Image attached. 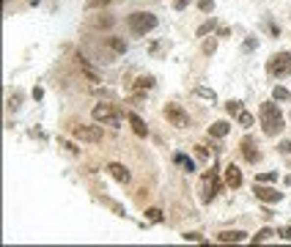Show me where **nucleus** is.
Returning a JSON list of instances; mask_svg holds the SVG:
<instances>
[{
  "label": "nucleus",
  "instance_id": "obj_1",
  "mask_svg": "<svg viewBox=\"0 0 291 247\" xmlns=\"http://www.w3.org/2000/svg\"><path fill=\"white\" fill-rule=\"evenodd\" d=\"M258 118H261L264 135H269V137L280 135V132L286 129L283 126V113H280V107H277L275 102H264L261 110H258Z\"/></svg>",
  "mask_w": 291,
  "mask_h": 247
},
{
  "label": "nucleus",
  "instance_id": "obj_2",
  "mask_svg": "<svg viewBox=\"0 0 291 247\" xmlns=\"http://www.w3.org/2000/svg\"><path fill=\"white\" fill-rule=\"evenodd\" d=\"M126 22H129V30L135 36H146L148 30L157 27V17H154L151 11H135L126 17Z\"/></svg>",
  "mask_w": 291,
  "mask_h": 247
},
{
  "label": "nucleus",
  "instance_id": "obj_3",
  "mask_svg": "<svg viewBox=\"0 0 291 247\" xmlns=\"http://www.w3.org/2000/svg\"><path fill=\"white\" fill-rule=\"evenodd\" d=\"M94 121L102 124V126H113V129L121 126V116H118V110L113 104H97L94 107Z\"/></svg>",
  "mask_w": 291,
  "mask_h": 247
},
{
  "label": "nucleus",
  "instance_id": "obj_4",
  "mask_svg": "<svg viewBox=\"0 0 291 247\" xmlns=\"http://www.w3.org/2000/svg\"><path fill=\"white\" fill-rule=\"evenodd\" d=\"M217 190H220V173H217V168H212V171L203 173V181H201V200H203V203L215 200Z\"/></svg>",
  "mask_w": 291,
  "mask_h": 247
},
{
  "label": "nucleus",
  "instance_id": "obj_5",
  "mask_svg": "<svg viewBox=\"0 0 291 247\" xmlns=\"http://www.w3.org/2000/svg\"><path fill=\"white\" fill-rule=\"evenodd\" d=\"M267 72L272 77H289L291 74V52H277L269 58L267 63Z\"/></svg>",
  "mask_w": 291,
  "mask_h": 247
},
{
  "label": "nucleus",
  "instance_id": "obj_6",
  "mask_svg": "<svg viewBox=\"0 0 291 247\" xmlns=\"http://www.w3.org/2000/svg\"><path fill=\"white\" fill-rule=\"evenodd\" d=\"M162 116L168 118V124H173V126H179V129H187L190 126V116L184 113V107L181 104H165V110H162Z\"/></svg>",
  "mask_w": 291,
  "mask_h": 247
},
{
  "label": "nucleus",
  "instance_id": "obj_7",
  "mask_svg": "<svg viewBox=\"0 0 291 247\" xmlns=\"http://www.w3.org/2000/svg\"><path fill=\"white\" fill-rule=\"evenodd\" d=\"M72 135H74L77 140H85V143H99V140H102V126L74 124V126H72Z\"/></svg>",
  "mask_w": 291,
  "mask_h": 247
},
{
  "label": "nucleus",
  "instance_id": "obj_8",
  "mask_svg": "<svg viewBox=\"0 0 291 247\" xmlns=\"http://www.w3.org/2000/svg\"><path fill=\"white\" fill-rule=\"evenodd\" d=\"M253 192H256V198L264 200V203H277V200L283 198V192L272 190V187H264L261 181H256V187H253Z\"/></svg>",
  "mask_w": 291,
  "mask_h": 247
},
{
  "label": "nucleus",
  "instance_id": "obj_9",
  "mask_svg": "<svg viewBox=\"0 0 291 247\" xmlns=\"http://www.w3.org/2000/svg\"><path fill=\"white\" fill-rule=\"evenodd\" d=\"M107 171H110V176L116 178V181H121V184H126V181L132 178L129 168H124L121 162H110V165H107Z\"/></svg>",
  "mask_w": 291,
  "mask_h": 247
},
{
  "label": "nucleus",
  "instance_id": "obj_10",
  "mask_svg": "<svg viewBox=\"0 0 291 247\" xmlns=\"http://www.w3.org/2000/svg\"><path fill=\"white\" fill-rule=\"evenodd\" d=\"M242 154H244V159H247V162H253V165L261 159V151L256 148V143H253L250 137H244V140H242Z\"/></svg>",
  "mask_w": 291,
  "mask_h": 247
},
{
  "label": "nucleus",
  "instance_id": "obj_11",
  "mask_svg": "<svg viewBox=\"0 0 291 247\" xmlns=\"http://www.w3.org/2000/svg\"><path fill=\"white\" fill-rule=\"evenodd\" d=\"M225 181H228V187H242V171L236 168V165H228L225 168Z\"/></svg>",
  "mask_w": 291,
  "mask_h": 247
},
{
  "label": "nucleus",
  "instance_id": "obj_12",
  "mask_svg": "<svg viewBox=\"0 0 291 247\" xmlns=\"http://www.w3.org/2000/svg\"><path fill=\"white\" fill-rule=\"evenodd\" d=\"M129 124H132V129H135V135H138V137L148 135V126L143 124V118H140L138 113H129Z\"/></svg>",
  "mask_w": 291,
  "mask_h": 247
},
{
  "label": "nucleus",
  "instance_id": "obj_13",
  "mask_svg": "<svg viewBox=\"0 0 291 247\" xmlns=\"http://www.w3.org/2000/svg\"><path fill=\"white\" fill-rule=\"evenodd\" d=\"M244 239H247L244 231H222L220 233V242H225V245H228V242H244Z\"/></svg>",
  "mask_w": 291,
  "mask_h": 247
},
{
  "label": "nucleus",
  "instance_id": "obj_14",
  "mask_svg": "<svg viewBox=\"0 0 291 247\" xmlns=\"http://www.w3.org/2000/svg\"><path fill=\"white\" fill-rule=\"evenodd\" d=\"M209 135L212 137H225L228 135V121H215L209 126Z\"/></svg>",
  "mask_w": 291,
  "mask_h": 247
},
{
  "label": "nucleus",
  "instance_id": "obj_15",
  "mask_svg": "<svg viewBox=\"0 0 291 247\" xmlns=\"http://www.w3.org/2000/svg\"><path fill=\"white\" fill-rule=\"evenodd\" d=\"M107 47H110L116 55H124L126 52V41L118 39V36H110V39H107Z\"/></svg>",
  "mask_w": 291,
  "mask_h": 247
},
{
  "label": "nucleus",
  "instance_id": "obj_16",
  "mask_svg": "<svg viewBox=\"0 0 291 247\" xmlns=\"http://www.w3.org/2000/svg\"><path fill=\"white\" fill-rule=\"evenodd\" d=\"M272 236H275V231H272V228H264V231H258L256 236H253V245H261V242L272 239Z\"/></svg>",
  "mask_w": 291,
  "mask_h": 247
},
{
  "label": "nucleus",
  "instance_id": "obj_17",
  "mask_svg": "<svg viewBox=\"0 0 291 247\" xmlns=\"http://www.w3.org/2000/svg\"><path fill=\"white\" fill-rule=\"evenodd\" d=\"M272 96H275V102H289V91L283 88V85H275V91H272Z\"/></svg>",
  "mask_w": 291,
  "mask_h": 247
},
{
  "label": "nucleus",
  "instance_id": "obj_18",
  "mask_svg": "<svg viewBox=\"0 0 291 247\" xmlns=\"http://www.w3.org/2000/svg\"><path fill=\"white\" fill-rule=\"evenodd\" d=\"M135 88H138V91H148V88H154V77H138Z\"/></svg>",
  "mask_w": 291,
  "mask_h": 247
},
{
  "label": "nucleus",
  "instance_id": "obj_19",
  "mask_svg": "<svg viewBox=\"0 0 291 247\" xmlns=\"http://www.w3.org/2000/svg\"><path fill=\"white\" fill-rule=\"evenodd\" d=\"M176 162H179V165H184V168H187L190 173L195 171V162H193L190 157H184V154H176Z\"/></svg>",
  "mask_w": 291,
  "mask_h": 247
},
{
  "label": "nucleus",
  "instance_id": "obj_20",
  "mask_svg": "<svg viewBox=\"0 0 291 247\" xmlns=\"http://www.w3.org/2000/svg\"><path fill=\"white\" fill-rule=\"evenodd\" d=\"M225 110H228L231 116H239V113H242V102H236V99H231V102L225 104Z\"/></svg>",
  "mask_w": 291,
  "mask_h": 247
},
{
  "label": "nucleus",
  "instance_id": "obj_21",
  "mask_svg": "<svg viewBox=\"0 0 291 247\" xmlns=\"http://www.w3.org/2000/svg\"><path fill=\"white\" fill-rule=\"evenodd\" d=\"M215 30V20H206L201 27H198V36H206V33H212Z\"/></svg>",
  "mask_w": 291,
  "mask_h": 247
},
{
  "label": "nucleus",
  "instance_id": "obj_22",
  "mask_svg": "<svg viewBox=\"0 0 291 247\" xmlns=\"http://www.w3.org/2000/svg\"><path fill=\"white\" fill-rule=\"evenodd\" d=\"M146 217L151 220V222H162V212H160V209H148V212H146Z\"/></svg>",
  "mask_w": 291,
  "mask_h": 247
},
{
  "label": "nucleus",
  "instance_id": "obj_23",
  "mask_svg": "<svg viewBox=\"0 0 291 247\" xmlns=\"http://www.w3.org/2000/svg\"><path fill=\"white\" fill-rule=\"evenodd\" d=\"M195 94L203 96V99H212V102L217 99V94H215V91H209V88H195Z\"/></svg>",
  "mask_w": 291,
  "mask_h": 247
},
{
  "label": "nucleus",
  "instance_id": "obj_24",
  "mask_svg": "<svg viewBox=\"0 0 291 247\" xmlns=\"http://www.w3.org/2000/svg\"><path fill=\"white\" fill-rule=\"evenodd\" d=\"M236 118H239V124H242V126H253V116H250V113H244V110Z\"/></svg>",
  "mask_w": 291,
  "mask_h": 247
},
{
  "label": "nucleus",
  "instance_id": "obj_25",
  "mask_svg": "<svg viewBox=\"0 0 291 247\" xmlns=\"http://www.w3.org/2000/svg\"><path fill=\"white\" fill-rule=\"evenodd\" d=\"M275 178H277V171H269V173H261L256 181H275Z\"/></svg>",
  "mask_w": 291,
  "mask_h": 247
},
{
  "label": "nucleus",
  "instance_id": "obj_26",
  "mask_svg": "<svg viewBox=\"0 0 291 247\" xmlns=\"http://www.w3.org/2000/svg\"><path fill=\"white\" fill-rule=\"evenodd\" d=\"M256 44H258V41H256V36H250V39L242 44V49H244V52H250V49H256Z\"/></svg>",
  "mask_w": 291,
  "mask_h": 247
},
{
  "label": "nucleus",
  "instance_id": "obj_27",
  "mask_svg": "<svg viewBox=\"0 0 291 247\" xmlns=\"http://www.w3.org/2000/svg\"><path fill=\"white\" fill-rule=\"evenodd\" d=\"M215 49H217V41H215V39H212V41H206V44H203V52H206V55H212V52H215Z\"/></svg>",
  "mask_w": 291,
  "mask_h": 247
},
{
  "label": "nucleus",
  "instance_id": "obj_28",
  "mask_svg": "<svg viewBox=\"0 0 291 247\" xmlns=\"http://www.w3.org/2000/svg\"><path fill=\"white\" fill-rule=\"evenodd\" d=\"M184 239H187V242H203V236H201V233H184Z\"/></svg>",
  "mask_w": 291,
  "mask_h": 247
},
{
  "label": "nucleus",
  "instance_id": "obj_29",
  "mask_svg": "<svg viewBox=\"0 0 291 247\" xmlns=\"http://www.w3.org/2000/svg\"><path fill=\"white\" fill-rule=\"evenodd\" d=\"M61 146H63V148H69V154H80V148H77V146H72L69 140H61Z\"/></svg>",
  "mask_w": 291,
  "mask_h": 247
},
{
  "label": "nucleus",
  "instance_id": "obj_30",
  "mask_svg": "<svg viewBox=\"0 0 291 247\" xmlns=\"http://www.w3.org/2000/svg\"><path fill=\"white\" fill-rule=\"evenodd\" d=\"M201 11H212V0H201Z\"/></svg>",
  "mask_w": 291,
  "mask_h": 247
},
{
  "label": "nucleus",
  "instance_id": "obj_31",
  "mask_svg": "<svg viewBox=\"0 0 291 247\" xmlns=\"http://www.w3.org/2000/svg\"><path fill=\"white\" fill-rule=\"evenodd\" d=\"M113 25V20L110 17H104V20H99V27H110Z\"/></svg>",
  "mask_w": 291,
  "mask_h": 247
},
{
  "label": "nucleus",
  "instance_id": "obj_32",
  "mask_svg": "<svg viewBox=\"0 0 291 247\" xmlns=\"http://www.w3.org/2000/svg\"><path fill=\"white\" fill-rule=\"evenodd\" d=\"M280 236H283L286 242H291V228H283V231H280Z\"/></svg>",
  "mask_w": 291,
  "mask_h": 247
},
{
  "label": "nucleus",
  "instance_id": "obj_33",
  "mask_svg": "<svg viewBox=\"0 0 291 247\" xmlns=\"http://www.w3.org/2000/svg\"><path fill=\"white\" fill-rule=\"evenodd\" d=\"M107 0H88V8H94V6H104Z\"/></svg>",
  "mask_w": 291,
  "mask_h": 247
},
{
  "label": "nucleus",
  "instance_id": "obj_34",
  "mask_svg": "<svg viewBox=\"0 0 291 247\" xmlns=\"http://www.w3.org/2000/svg\"><path fill=\"white\" fill-rule=\"evenodd\" d=\"M280 151H286V154H291V140H286V143L280 146Z\"/></svg>",
  "mask_w": 291,
  "mask_h": 247
},
{
  "label": "nucleus",
  "instance_id": "obj_35",
  "mask_svg": "<svg viewBox=\"0 0 291 247\" xmlns=\"http://www.w3.org/2000/svg\"><path fill=\"white\" fill-rule=\"evenodd\" d=\"M187 3H190V0H173V6H176V8H184Z\"/></svg>",
  "mask_w": 291,
  "mask_h": 247
}]
</instances>
